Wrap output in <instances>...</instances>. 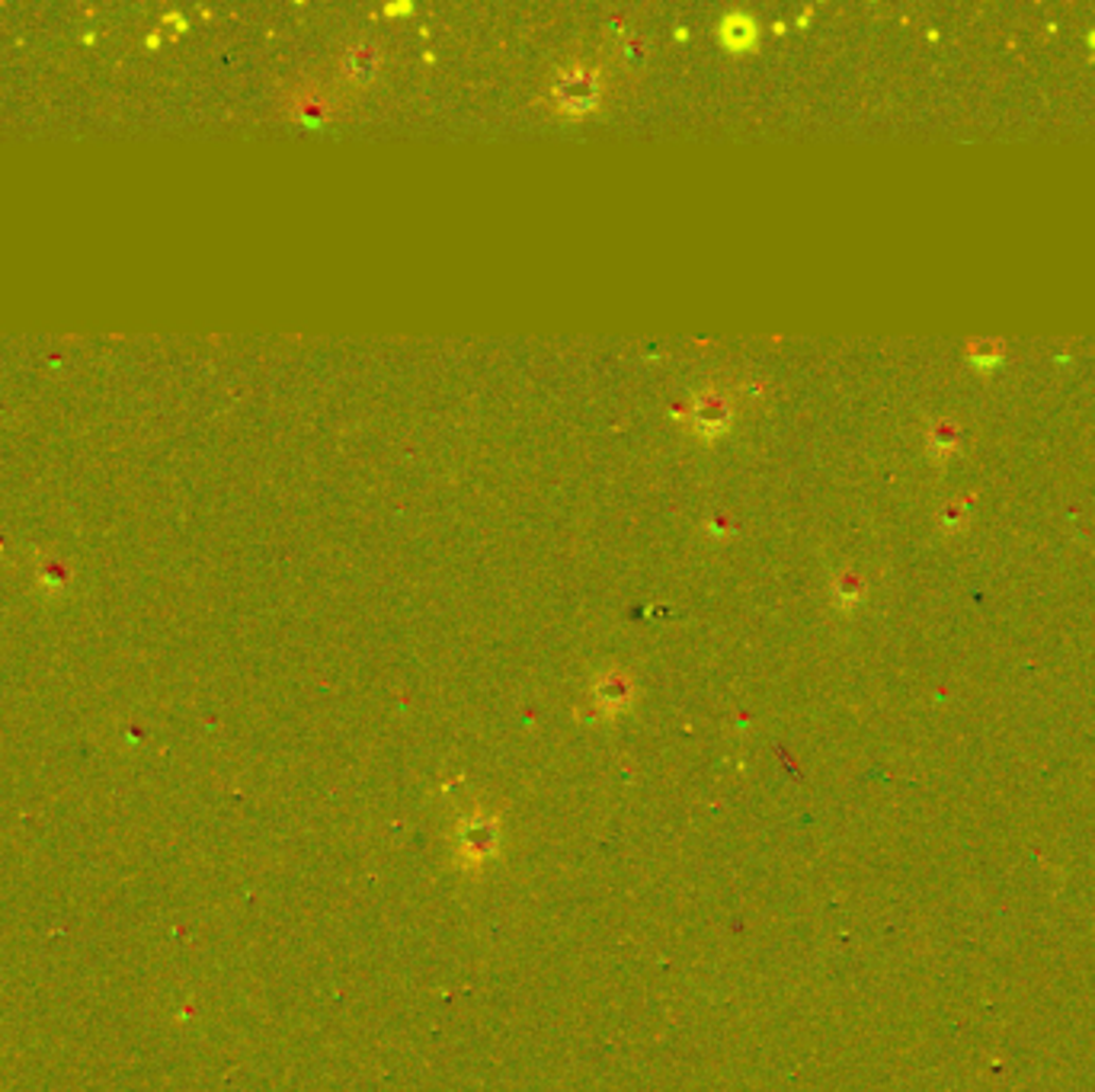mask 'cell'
<instances>
[{
    "label": "cell",
    "instance_id": "1",
    "mask_svg": "<svg viewBox=\"0 0 1095 1092\" xmlns=\"http://www.w3.org/2000/svg\"><path fill=\"white\" fill-rule=\"evenodd\" d=\"M497 843H500V824L497 817H487V814H471L455 830V849L465 868L484 865L497 852Z\"/></svg>",
    "mask_w": 1095,
    "mask_h": 1092
},
{
    "label": "cell",
    "instance_id": "2",
    "mask_svg": "<svg viewBox=\"0 0 1095 1092\" xmlns=\"http://www.w3.org/2000/svg\"><path fill=\"white\" fill-rule=\"evenodd\" d=\"M599 90H603V87H599L596 71L580 68V65L561 71L558 81H555V100H558V106H561L564 112H574V116L590 112V109L599 103Z\"/></svg>",
    "mask_w": 1095,
    "mask_h": 1092
},
{
    "label": "cell",
    "instance_id": "3",
    "mask_svg": "<svg viewBox=\"0 0 1095 1092\" xmlns=\"http://www.w3.org/2000/svg\"><path fill=\"white\" fill-rule=\"evenodd\" d=\"M692 423L698 433L705 436H717L727 430L730 423V401L720 395V392H708L695 401V411H692Z\"/></svg>",
    "mask_w": 1095,
    "mask_h": 1092
},
{
    "label": "cell",
    "instance_id": "4",
    "mask_svg": "<svg viewBox=\"0 0 1095 1092\" xmlns=\"http://www.w3.org/2000/svg\"><path fill=\"white\" fill-rule=\"evenodd\" d=\"M343 74L355 84H369L379 74V52L369 42H359L343 55Z\"/></svg>",
    "mask_w": 1095,
    "mask_h": 1092
},
{
    "label": "cell",
    "instance_id": "5",
    "mask_svg": "<svg viewBox=\"0 0 1095 1092\" xmlns=\"http://www.w3.org/2000/svg\"><path fill=\"white\" fill-rule=\"evenodd\" d=\"M596 701H599L606 711H622V708H628V701H631V682H628V676H622V673H606V676L596 682Z\"/></svg>",
    "mask_w": 1095,
    "mask_h": 1092
}]
</instances>
